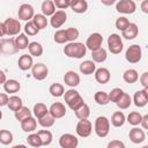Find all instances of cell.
Returning a JSON list of instances; mask_svg holds the SVG:
<instances>
[{
  "mask_svg": "<svg viewBox=\"0 0 148 148\" xmlns=\"http://www.w3.org/2000/svg\"><path fill=\"white\" fill-rule=\"evenodd\" d=\"M27 141H28V143H29L31 147H36V148H37V147L43 146L42 139H40V136L38 135V133H32V134L28 135Z\"/></svg>",
  "mask_w": 148,
  "mask_h": 148,
  "instance_id": "cell-43",
  "label": "cell"
},
{
  "mask_svg": "<svg viewBox=\"0 0 148 148\" xmlns=\"http://www.w3.org/2000/svg\"><path fill=\"white\" fill-rule=\"evenodd\" d=\"M31 74L36 80L42 81L47 76L49 69H47L46 65H44V64H35L31 68Z\"/></svg>",
  "mask_w": 148,
  "mask_h": 148,
  "instance_id": "cell-13",
  "label": "cell"
},
{
  "mask_svg": "<svg viewBox=\"0 0 148 148\" xmlns=\"http://www.w3.org/2000/svg\"><path fill=\"white\" fill-rule=\"evenodd\" d=\"M126 121V117L121 111H117L111 117V124L114 127H121Z\"/></svg>",
  "mask_w": 148,
  "mask_h": 148,
  "instance_id": "cell-26",
  "label": "cell"
},
{
  "mask_svg": "<svg viewBox=\"0 0 148 148\" xmlns=\"http://www.w3.org/2000/svg\"><path fill=\"white\" fill-rule=\"evenodd\" d=\"M141 125L145 130H148V114H145L142 117V121H141Z\"/></svg>",
  "mask_w": 148,
  "mask_h": 148,
  "instance_id": "cell-55",
  "label": "cell"
},
{
  "mask_svg": "<svg viewBox=\"0 0 148 148\" xmlns=\"http://www.w3.org/2000/svg\"><path fill=\"white\" fill-rule=\"evenodd\" d=\"M106 51L103 49V47H99L97 50H94L91 51V58L95 62H104L106 60Z\"/></svg>",
  "mask_w": 148,
  "mask_h": 148,
  "instance_id": "cell-27",
  "label": "cell"
},
{
  "mask_svg": "<svg viewBox=\"0 0 148 148\" xmlns=\"http://www.w3.org/2000/svg\"><path fill=\"white\" fill-rule=\"evenodd\" d=\"M0 77H1V79H0V83H2V84H3V83L7 81V80H6V75H5V72H3V71H1V72H0Z\"/></svg>",
  "mask_w": 148,
  "mask_h": 148,
  "instance_id": "cell-58",
  "label": "cell"
},
{
  "mask_svg": "<svg viewBox=\"0 0 148 148\" xmlns=\"http://www.w3.org/2000/svg\"><path fill=\"white\" fill-rule=\"evenodd\" d=\"M133 102H134L135 106H138V108H143V106L148 103V98H147V96H146L143 89H142V90H138V91L134 94V96H133Z\"/></svg>",
  "mask_w": 148,
  "mask_h": 148,
  "instance_id": "cell-21",
  "label": "cell"
},
{
  "mask_svg": "<svg viewBox=\"0 0 148 148\" xmlns=\"http://www.w3.org/2000/svg\"><path fill=\"white\" fill-rule=\"evenodd\" d=\"M95 71H96V65L94 60H84L83 62L80 64V72L84 75L94 74Z\"/></svg>",
  "mask_w": 148,
  "mask_h": 148,
  "instance_id": "cell-20",
  "label": "cell"
},
{
  "mask_svg": "<svg viewBox=\"0 0 148 148\" xmlns=\"http://www.w3.org/2000/svg\"><path fill=\"white\" fill-rule=\"evenodd\" d=\"M141 1H142V0H141Z\"/></svg>",
  "mask_w": 148,
  "mask_h": 148,
  "instance_id": "cell-62",
  "label": "cell"
},
{
  "mask_svg": "<svg viewBox=\"0 0 148 148\" xmlns=\"http://www.w3.org/2000/svg\"><path fill=\"white\" fill-rule=\"evenodd\" d=\"M54 121H56V118H54L50 112H49L47 114H45L44 117H42V118L38 119L39 125L43 126V127H46V128L53 126V125H54Z\"/></svg>",
  "mask_w": 148,
  "mask_h": 148,
  "instance_id": "cell-37",
  "label": "cell"
},
{
  "mask_svg": "<svg viewBox=\"0 0 148 148\" xmlns=\"http://www.w3.org/2000/svg\"><path fill=\"white\" fill-rule=\"evenodd\" d=\"M84 104V101H83V98L81 97V95L80 94H77L76 96H74L72 99H69L68 102H67V105L73 110V111H75V110H77L80 106H82Z\"/></svg>",
  "mask_w": 148,
  "mask_h": 148,
  "instance_id": "cell-31",
  "label": "cell"
},
{
  "mask_svg": "<svg viewBox=\"0 0 148 148\" xmlns=\"http://www.w3.org/2000/svg\"><path fill=\"white\" fill-rule=\"evenodd\" d=\"M8 101H9V97L7 96V94H5V92L0 94V105L1 106L8 105Z\"/></svg>",
  "mask_w": 148,
  "mask_h": 148,
  "instance_id": "cell-53",
  "label": "cell"
},
{
  "mask_svg": "<svg viewBox=\"0 0 148 148\" xmlns=\"http://www.w3.org/2000/svg\"><path fill=\"white\" fill-rule=\"evenodd\" d=\"M110 132V120L104 117L99 116L95 120V133L99 138H105Z\"/></svg>",
  "mask_w": 148,
  "mask_h": 148,
  "instance_id": "cell-2",
  "label": "cell"
},
{
  "mask_svg": "<svg viewBox=\"0 0 148 148\" xmlns=\"http://www.w3.org/2000/svg\"><path fill=\"white\" fill-rule=\"evenodd\" d=\"M17 65H18V68L21 71H28V69L32 68V66H34L32 56L31 54H22L18 58Z\"/></svg>",
  "mask_w": 148,
  "mask_h": 148,
  "instance_id": "cell-18",
  "label": "cell"
},
{
  "mask_svg": "<svg viewBox=\"0 0 148 148\" xmlns=\"http://www.w3.org/2000/svg\"><path fill=\"white\" fill-rule=\"evenodd\" d=\"M130 21H128V18L127 17H125V16H120L119 18H117V21H116V28L118 29V30H120V31H124L128 25H130Z\"/></svg>",
  "mask_w": 148,
  "mask_h": 148,
  "instance_id": "cell-48",
  "label": "cell"
},
{
  "mask_svg": "<svg viewBox=\"0 0 148 148\" xmlns=\"http://www.w3.org/2000/svg\"><path fill=\"white\" fill-rule=\"evenodd\" d=\"M36 127H37V121L32 116H30L21 121V128L27 133L34 132L36 130Z\"/></svg>",
  "mask_w": 148,
  "mask_h": 148,
  "instance_id": "cell-19",
  "label": "cell"
},
{
  "mask_svg": "<svg viewBox=\"0 0 148 148\" xmlns=\"http://www.w3.org/2000/svg\"><path fill=\"white\" fill-rule=\"evenodd\" d=\"M38 133V135L40 136V139H42V143H43V146H49L51 142H52V133L50 132V131H47V130H42V131H38L37 132Z\"/></svg>",
  "mask_w": 148,
  "mask_h": 148,
  "instance_id": "cell-39",
  "label": "cell"
},
{
  "mask_svg": "<svg viewBox=\"0 0 148 148\" xmlns=\"http://www.w3.org/2000/svg\"><path fill=\"white\" fill-rule=\"evenodd\" d=\"M24 31L28 36H35L39 32V29L37 28V25L34 23V21H27L25 25H24Z\"/></svg>",
  "mask_w": 148,
  "mask_h": 148,
  "instance_id": "cell-41",
  "label": "cell"
},
{
  "mask_svg": "<svg viewBox=\"0 0 148 148\" xmlns=\"http://www.w3.org/2000/svg\"><path fill=\"white\" fill-rule=\"evenodd\" d=\"M130 140L133 142V143H141L145 141L146 139V134L143 132V130L139 128V127H133L131 131H130Z\"/></svg>",
  "mask_w": 148,
  "mask_h": 148,
  "instance_id": "cell-17",
  "label": "cell"
},
{
  "mask_svg": "<svg viewBox=\"0 0 148 148\" xmlns=\"http://www.w3.org/2000/svg\"><path fill=\"white\" fill-rule=\"evenodd\" d=\"M54 42L58 43V44H64L66 42H68V38H67V34H66V30H58L56 31L54 34V37H53Z\"/></svg>",
  "mask_w": 148,
  "mask_h": 148,
  "instance_id": "cell-46",
  "label": "cell"
},
{
  "mask_svg": "<svg viewBox=\"0 0 148 148\" xmlns=\"http://www.w3.org/2000/svg\"><path fill=\"white\" fill-rule=\"evenodd\" d=\"M13 141V133L7 131V130H1L0 131V142L2 145H9Z\"/></svg>",
  "mask_w": 148,
  "mask_h": 148,
  "instance_id": "cell-44",
  "label": "cell"
},
{
  "mask_svg": "<svg viewBox=\"0 0 148 148\" xmlns=\"http://www.w3.org/2000/svg\"><path fill=\"white\" fill-rule=\"evenodd\" d=\"M64 82L65 84H67L71 88H74L76 86H79L80 83V76L77 73H75L74 71H68L65 73L64 75Z\"/></svg>",
  "mask_w": 148,
  "mask_h": 148,
  "instance_id": "cell-15",
  "label": "cell"
},
{
  "mask_svg": "<svg viewBox=\"0 0 148 148\" xmlns=\"http://www.w3.org/2000/svg\"><path fill=\"white\" fill-rule=\"evenodd\" d=\"M123 94H124V90H123V89H120V88H114V89H112V90L109 92L110 102L117 103V102L120 99V97L123 96Z\"/></svg>",
  "mask_w": 148,
  "mask_h": 148,
  "instance_id": "cell-47",
  "label": "cell"
},
{
  "mask_svg": "<svg viewBox=\"0 0 148 148\" xmlns=\"http://www.w3.org/2000/svg\"><path fill=\"white\" fill-rule=\"evenodd\" d=\"M116 104H117V106H118L119 109L125 110V109L130 108V105L132 104V98H131V96H130L127 92H124L123 96L120 97V99H119Z\"/></svg>",
  "mask_w": 148,
  "mask_h": 148,
  "instance_id": "cell-33",
  "label": "cell"
},
{
  "mask_svg": "<svg viewBox=\"0 0 148 148\" xmlns=\"http://www.w3.org/2000/svg\"><path fill=\"white\" fill-rule=\"evenodd\" d=\"M5 25H6V31H7V35L8 36H15V35H18L20 31H21V23L18 22V20L16 18H6L3 21Z\"/></svg>",
  "mask_w": 148,
  "mask_h": 148,
  "instance_id": "cell-9",
  "label": "cell"
},
{
  "mask_svg": "<svg viewBox=\"0 0 148 148\" xmlns=\"http://www.w3.org/2000/svg\"><path fill=\"white\" fill-rule=\"evenodd\" d=\"M127 121H128L131 125L136 126V125L141 124V121H142V116H141L138 111H133V112H131V113L127 116Z\"/></svg>",
  "mask_w": 148,
  "mask_h": 148,
  "instance_id": "cell-42",
  "label": "cell"
},
{
  "mask_svg": "<svg viewBox=\"0 0 148 148\" xmlns=\"http://www.w3.org/2000/svg\"><path fill=\"white\" fill-rule=\"evenodd\" d=\"M28 50H29V53L34 57H40L43 54V46L38 42H31L28 46Z\"/></svg>",
  "mask_w": 148,
  "mask_h": 148,
  "instance_id": "cell-28",
  "label": "cell"
},
{
  "mask_svg": "<svg viewBox=\"0 0 148 148\" xmlns=\"http://www.w3.org/2000/svg\"><path fill=\"white\" fill-rule=\"evenodd\" d=\"M25 146L24 145H16V146H14L13 148H24Z\"/></svg>",
  "mask_w": 148,
  "mask_h": 148,
  "instance_id": "cell-61",
  "label": "cell"
},
{
  "mask_svg": "<svg viewBox=\"0 0 148 148\" xmlns=\"http://www.w3.org/2000/svg\"><path fill=\"white\" fill-rule=\"evenodd\" d=\"M102 43H103V37H102V35L98 34V32H94V34H91V35L87 38L86 46H87V49H89L90 51H94V50H97V49L102 47Z\"/></svg>",
  "mask_w": 148,
  "mask_h": 148,
  "instance_id": "cell-10",
  "label": "cell"
},
{
  "mask_svg": "<svg viewBox=\"0 0 148 148\" xmlns=\"http://www.w3.org/2000/svg\"><path fill=\"white\" fill-rule=\"evenodd\" d=\"M59 145L61 148H75L79 145V139L71 133H65L60 136Z\"/></svg>",
  "mask_w": 148,
  "mask_h": 148,
  "instance_id": "cell-8",
  "label": "cell"
},
{
  "mask_svg": "<svg viewBox=\"0 0 148 148\" xmlns=\"http://www.w3.org/2000/svg\"><path fill=\"white\" fill-rule=\"evenodd\" d=\"M0 50L3 54H14L16 53L20 49L16 45L15 39L13 38H2L0 42Z\"/></svg>",
  "mask_w": 148,
  "mask_h": 148,
  "instance_id": "cell-6",
  "label": "cell"
},
{
  "mask_svg": "<svg viewBox=\"0 0 148 148\" xmlns=\"http://www.w3.org/2000/svg\"><path fill=\"white\" fill-rule=\"evenodd\" d=\"M77 1H79V0H68V3H69V7L72 8V7H73V6H74V5H75V3L77 2Z\"/></svg>",
  "mask_w": 148,
  "mask_h": 148,
  "instance_id": "cell-59",
  "label": "cell"
},
{
  "mask_svg": "<svg viewBox=\"0 0 148 148\" xmlns=\"http://www.w3.org/2000/svg\"><path fill=\"white\" fill-rule=\"evenodd\" d=\"M108 148H125V145L119 140H113L108 143Z\"/></svg>",
  "mask_w": 148,
  "mask_h": 148,
  "instance_id": "cell-51",
  "label": "cell"
},
{
  "mask_svg": "<svg viewBox=\"0 0 148 148\" xmlns=\"http://www.w3.org/2000/svg\"><path fill=\"white\" fill-rule=\"evenodd\" d=\"M21 106H23V104H22V99L18 97V96H10L9 97V101H8V108H9V110H12V111H17Z\"/></svg>",
  "mask_w": 148,
  "mask_h": 148,
  "instance_id": "cell-34",
  "label": "cell"
},
{
  "mask_svg": "<svg viewBox=\"0 0 148 148\" xmlns=\"http://www.w3.org/2000/svg\"><path fill=\"white\" fill-rule=\"evenodd\" d=\"M92 132V125L88 119H80L76 124V134L81 138H88Z\"/></svg>",
  "mask_w": 148,
  "mask_h": 148,
  "instance_id": "cell-7",
  "label": "cell"
},
{
  "mask_svg": "<svg viewBox=\"0 0 148 148\" xmlns=\"http://www.w3.org/2000/svg\"><path fill=\"white\" fill-rule=\"evenodd\" d=\"M143 91H145V94H146V96L148 98V87H143Z\"/></svg>",
  "mask_w": 148,
  "mask_h": 148,
  "instance_id": "cell-60",
  "label": "cell"
},
{
  "mask_svg": "<svg viewBox=\"0 0 148 148\" xmlns=\"http://www.w3.org/2000/svg\"><path fill=\"white\" fill-rule=\"evenodd\" d=\"M66 21H67V14L62 9L56 10V13L50 18V23H51V25L53 28H60Z\"/></svg>",
  "mask_w": 148,
  "mask_h": 148,
  "instance_id": "cell-12",
  "label": "cell"
},
{
  "mask_svg": "<svg viewBox=\"0 0 148 148\" xmlns=\"http://www.w3.org/2000/svg\"><path fill=\"white\" fill-rule=\"evenodd\" d=\"M123 79L126 83H135L138 80H139V74L135 69L133 68H130V69H126L123 74Z\"/></svg>",
  "mask_w": 148,
  "mask_h": 148,
  "instance_id": "cell-25",
  "label": "cell"
},
{
  "mask_svg": "<svg viewBox=\"0 0 148 148\" xmlns=\"http://www.w3.org/2000/svg\"><path fill=\"white\" fill-rule=\"evenodd\" d=\"M15 42H16V45L20 50H24L29 46V39L28 37L24 35V34H18V36L15 38Z\"/></svg>",
  "mask_w": 148,
  "mask_h": 148,
  "instance_id": "cell-40",
  "label": "cell"
},
{
  "mask_svg": "<svg viewBox=\"0 0 148 148\" xmlns=\"http://www.w3.org/2000/svg\"><path fill=\"white\" fill-rule=\"evenodd\" d=\"M50 94L53 96V97H60V96H64L65 94V88L62 84L60 83H53L50 86V89H49Z\"/></svg>",
  "mask_w": 148,
  "mask_h": 148,
  "instance_id": "cell-32",
  "label": "cell"
},
{
  "mask_svg": "<svg viewBox=\"0 0 148 148\" xmlns=\"http://www.w3.org/2000/svg\"><path fill=\"white\" fill-rule=\"evenodd\" d=\"M116 9L121 14H133L136 10L134 0H119L116 5Z\"/></svg>",
  "mask_w": 148,
  "mask_h": 148,
  "instance_id": "cell-5",
  "label": "cell"
},
{
  "mask_svg": "<svg viewBox=\"0 0 148 148\" xmlns=\"http://www.w3.org/2000/svg\"><path fill=\"white\" fill-rule=\"evenodd\" d=\"M141 57H142V51H141V47L138 44H133V45L128 46V49L126 50L125 58L131 64L139 62L141 60Z\"/></svg>",
  "mask_w": 148,
  "mask_h": 148,
  "instance_id": "cell-4",
  "label": "cell"
},
{
  "mask_svg": "<svg viewBox=\"0 0 148 148\" xmlns=\"http://www.w3.org/2000/svg\"><path fill=\"white\" fill-rule=\"evenodd\" d=\"M5 35H7L6 25H5V23H3V22H1V23H0V36H1V37H3Z\"/></svg>",
  "mask_w": 148,
  "mask_h": 148,
  "instance_id": "cell-56",
  "label": "cell"
},
{
  "mask_svg": "<svg viewBox=\"0 0 148 148\" xmlns=\"http://www.w3.org/2000/svg\"><path fill=\"white\" fill-rule=\"evenodd\" d=\"M140 8L145 14H148V0H142Z\"/></svg>",
  "mask_w": 148,
  "mask_h": 148,
  "instance_id": "cell-54",
  "label": "cell"
},
{
  "mask_svg": "<svg viewBox=\"0 0 148 148\" xmlns=\"http://www.w3.org/2000/svg\"><path fill=\"white\" fill-rule=\"evenodd\" d=\"M111 79V74L109 72L108 68L105 67H101V68H97L95 71V80L101 83V84H104V83H108Z\"/></svg>",
  "mask_w": 148,
  "mask_h": 148,
  "instance_id": "cell-14",
  "label": "cell"
},
{
  "mask_svg": "<svg viewBox=\"0 0 148 148\" xmlns=\"http://www.w3.org/2000/svg\"><path fill=\"white\" fill-rule=\"evenodd\" d=\"M101 2L103 5H105V6H111V5H113L116 2V0H101Z\"/></svg>",
  "mask_w": 148,
  "mask_h": 148,
  "instance_id": "cell-57",
  "label": "cell"
},
{
  "mask_svg": "<svg viewBox=\"0 0 148 148\" xmlns=\"http://www.w3.org/2000/svg\"><path fill=\"white\" fill-rule=\"evenodd\" d=\"M49 111H50V113H51L56 119L62 118V117L66 114V108H65V105H64L62 103H60V102L53 103V104L50 106Z\"/></svg>",
  "mask_w": 148,
  "mask_h": 148,
  "instance_id": "cell-16",
  "label": "cell"
},
{
  "mask_svg": "<svg viewBox=\"0 0 148 148\" xmlns=\"http://www.w3.org/2000/svg\"><path fill=\"white\" fill-rule=\"evenodd\" d=\"M66 34H67L68 42H74L75 39L79 38V30L76 28H68V29H66Z\"/></svg>",
  "mask_w": 148,
  "mask_h": 148,
  "instance_id": "cell-49",
  "label": "cell"
},
{
  "mask_svg": "<svg viewBox=\"0 0 148 148\" xmlns=\"http://www.w3.org/2000/svg\"><path fill=\"white\" fill-rule=\"evenodd\" d=\"M54 5L57 8L59 9H66L69 7V3H68V0H53Z\"/></svg>",
  "mask_w": 148,
  "mask_h": 148,
  "instance_id": "cell-50",
  "label": "cell"
},
{
  "mask_svg": "<svg viewBox=\"0 0 148 148\" xmlns=\"http://www.w3.org/2000/svg\"><path fill=\"white\" fill-rule=\"evenodd\" d=\"M108 46L111 53L119 54L123 51V40L118 34H111L108 38Z\"/></svg>",
  "mask_w": 148,
  "mask_h": 148,
  "instance_id": "cell-3",
  "label": "cell"
},
{
  "mask_svg": "<svg viewBox=\"0 0 148 148\" xmlns=\"http://www.w3.org/2000/svg\"><path fill=\"white\" fill-rule=\"evenodd\" d=\"M35 13H34V7L29 3H22L18 8V18L22 21H30L34 18Z\"/></svg>",
  "mask_w": 148,
  "mask_h": 148,
  "instance_id": "cell-11",
  "label": "cell"
},
{
  "mask_svg": "<svg viewBox=\"0 0 148 148\" xmlns=\"http://www.w3.org/2000/svg\"><path fill=\"white\" fill-rule=\"evenodd\" d=\"M140 83L143 87H148V72H145L140 76Z\"/></svg>",
  "mask_w": 148,
  "mask_h": 148,
  "instance_id": "cell-52",
  "label": "cell"
},
{
  "mask_svg": "<svg viewBox=\"0 0 148 148\" xmlns=\"http://www.w3.org/2000/svg\"><path fill=\"white\" fill-rule=\"evenodd\" d=\"M123 32V37L126 38V39H134L138 34H139V28L135 23H130V25L124 30L121 31Z\"/></svg>",
  "mask_w": 148,
  "mask_h": 148,
  "instance_id": "cell-22",
  "label": "cell"
},
{
  "mask_svg": "<svg viewBox=\"0 0 148 148\" xmlns=\"http://www.w3.org/2000/svg\"><path fill=\"white\" fill-rule=\"evenodd\" d=\"M64 53L69 58H83L87 53V46L80 42H71L64 47Z\"/></svg>",
  "mask_w": 148,
  "mask_h": 148,
  "instance_id": "cell-1",
  "label": "cell"
},
{
  "mask_svg": "<svg viewBox=\"0 0 148 148\" xmlns=\"http://www.w3.org/2000/svg\"><path fill=\"white\" fill-rule=\"evenodd\" d=\"M32 111H34V114H35V117H36L37 119L44 117L45 114H47V113L50 112L49 109L46 108V105H45L44 103H37V104H35Z\"/></svg>",
  "mask_w": 148,
  "mask_h": 148,
  "instance_id": "cell-29",
  "label": "cell"
},
{
  "mask_svg": "<svg viewBox=\"0 0 148 148\" xmlns=\"http://www.w3.org/2000/svg\"><path fill=\"white\" fill-rule=\"evenodd\" d=\"M32 21H34V23L37 25V28H38L39 30L45 29L46 25H47V18H46V16H45L44 14H36V15L34 16Z\"/></svg>",
  "mask_w": 148,
  "mask_h": 148,
  "instance_id": "cell-35",
  "label": "cell"
},
{
  "mask_svg": "<svg viewBox=\"0 0 148 148\" xmlns=\"http://www.w3.org/2000/svg\"><path fill=\"white\" fill-rule=\"evenodd\" d=\"M94 99H95V102H96L97 104H99V105H106V104L110 102L109 94L105 92V91H97V92H95Z\"/></svg>",
  "mask_w": 148,
  "mask_h": 148,
  "instance_id": "cell-30",
  "label": "cell"
},
{
  "mask_svg": "<svg viewBox=\"0 0 148 148\" xmlns=\"http://www.w3.org/2000/svg\"><path fill=\"white\" fill-rule=\"evenodd\" d=\"M88 9V3L86 0H79L73 7H72V10L74 13H77V14H82L84 12H87Z\"/></svg>",
  "mask_w": 148,
  "mask_h": 148,
  "instance_id": "cell-45",
  "label": "cell"
},
{
  "mask_svg": "<svg viewBox=\"0 0 148 148\" xmlns=\"http://www.w3.org/2000/svg\"><path fill=\"white\" fill-rule=\"evenodd\" d=\"M89 114H90V109L86 103L82 106H80L77 110H75V116L79 119H88Z\"/></svg>",
  "mask_w": 148,
  "mask_h": 148,
  "instance_id": "cell-38",
  "label": "cell"
},
{
  "mask_svg": "<svg viewBox=\"0 0 148 148\" xmlns=\"http://www.w3.org/2000/svg\"><path fill=\"white\" fill-rule=\"evenodd\" d=\"M40 9L45 16H52L56 13V5L51 0H45V1H43Z\"/></svg>",
  "mask_w": 148,
  "mask_h": 148,
  "instance_id": "cell-23",
  "label": "cell"
},
{
  "mask_svg": "<svg viewBox=\"0 0 148 148\" xmlns=\"http://www.w3.org/2000/svg\"><path fill=\"white\" fill-rule=\"evenodd\" d=\"M21 88V84L18 81L16 80H7L5 83H3V89L6 92H9V94H15L20 90Z\"/></svg>",
  "mask_w": 148,
  "mask_h": 148,
  "instance_id": "cell-24",
  "label": "cell"
},
{
  "mask_svg": "<svg viewBox=\"0 0 148 148\" xmlns=\"http://www.w3.org/2000/svg\"><path fill=\"white\" fill-rule=\"evenodd\" d=\"M14 116H15L16 120H18V121L21 123L23 119H25V118H28V117L31 116V111H30L27 106H21L17 111L14 112Z\"/></svg>",
  "mask_w": 148,
  "mask_h": 148,
  "instance_id": "cell-36",
  "label": "cell"
}]
</instances>
